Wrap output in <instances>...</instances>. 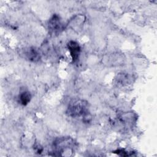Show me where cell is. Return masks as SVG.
<instances>
[{
    "label": "cell",
    "mask_w": 157,
    "mask_h": 157,
    "mask_svg": "<svg viewBox=\"0 0 157 157\" xmlns=\"http://www.w3.org/2000/svg\"><path fill=\"white\" fill-rule=\"evenodd\" d=\"M69 115L73 117H82L84 120H88L89 112L87 104L84 101H77L71 103L67 109Z\"/></svg>",
    "instance_id": "cell-1"
},
{
    "label": "cell",
    "mask_w": 157,
    "mask_h": 157,
    "mask_svg": "<svg viewBox=\"0 0 157 157\" xmlns=\"http://www.w3.org/2000/svg\"><path fill=\"white\" fill-rule=\"evenodd\" d=\"M73 140L69 137H61L55 140L53 144L56 153H58V155L64 156V152L67 153L69 151L72 153V145L73 144Z\"/></svg>",
    "instance_id": "cell-2"
},
{
    "label": "cell",
    "mask_w": 157,
    "mask_h": 157,
    "mask_svg": "<svg viewBox=\"0 0 157 157\" xmlns=\"http://www.w3.org/2000/svg\"><path fill=\"white\" fill-rule=\"evenodd\" d=\"M48 28L53 33H58L63 29V24L58 15H53L50 18L48 21Z\"/></svg>",
    "instance_id": "cell-3"
},
{
    "label": "cell",
    "mask_w": 157,
    "mask_h": 157,
    "mask_svg": "<svg viewBox=\"0 0 157 157\" xmlns=\"http://www.w3.org/2000/svg\"><path fill=\"white\" fill-rule=\"evenodd\" d=\"M67 48L70 52L72 62H75L78 60L80 53V47L75 41L71 40L67 44Z\"/></svg>",
    "instance_id": "cell-4"
},
{
    "label": "cell",
    "mask_w": 157,
    "mask_h": 157,
    "mask_svg": "<svg viewBox=\"0 0 157 157\" xmlns=\"http://www.w3.org/2000/svg\"><path fill=\"white\" fill-rule=\"evenodd\" d=\"M26 56H27V58L30 60V61H37L39 58H40V56H39V53L37 52V51L35 49V48H29L26 53Z\"/></svg>",
    "instance_id": "cell-5"
},
{
    "label": "cell",
    "mask_w": 157,
    "mask_h": 157,
    "mask_svg": "<svg viewBox=\"0 0 157 157\" xmlns=\"http://www.w3.org/2000/svg\"><path fill=\"white\" fill-rule=\"evenodd\" d=\"M31 95L28 91H23L19 95V100L20 103L23 105H26L31 101Z\"/></svg>",
    "instance_id": "cell-6"
},
{
    "label": "cell",
    "mask_w": 157,
    "mask_h": 157,
    "mask_svg": "<svg viewBox=\"0 0 157 157\" xmlns=\"http://www.w3.org/2000/svg\"><path fill=\"white\" fill-rule=\"evenodd\" d=\"M114 153H117V155L121 156H130L131 155L129 154V153L126 151H125L124 149H118L113 151Z\"/></svg>",
    "instance_id": "cell-7"
}]
</instances>
